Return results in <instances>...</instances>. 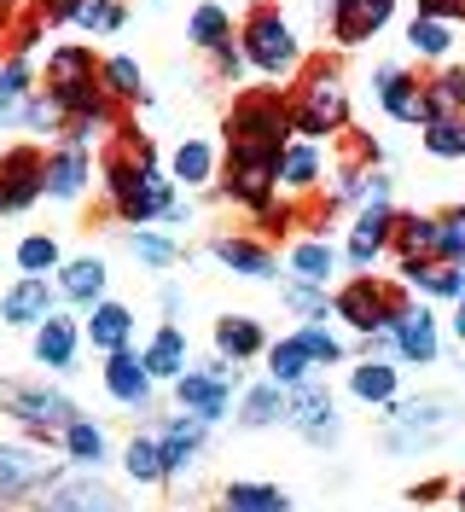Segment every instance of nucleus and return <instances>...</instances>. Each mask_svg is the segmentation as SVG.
I'll list each match as a JSON object with an SVG mask.
<instances>
[{
	"label": "nucleus",
	"mask_w": 465,
	"mask_h": 512,
	"mask_svg": "<svg viewBox=\"0 0 465 512\" xmlns=\"http://www.w3.org/2000/svg\"><path fill=\"white\" fill-rule=\"evenodd\" d=\"M332 303H338V320L349 332H361V338H378V332H390V320L402 309V291L384 286L378 274H355L343 291H332Z\"/></svg>",
	"instance_id": "1a4fd4ad"
},
{
	"label": "nucleus",
	"mask_w": 465,
	"mask_h": 512,
	"mask_svg": "<svg viewBox=\"0 0 465 512\" xmlns=\"http://www.w3.org/2000/svg\"><path fill=\"white\" fill-rule=\"evenodd\" d=\"M367 355H402V361H413V367H431L436 355H442V326H436L431 303L402 297V309H396V320H390V332L367 338Z\"/></svg>",
	"instance_id": "6e6552de"
},
{
	"label": "nucleus",
	"mask_w": 465,
	"mask_h": 512,
	"mask_svg": "<svg viewBox=\"0 0 465 512\" xmlns=\"http://www.w3.org/2000/svg\"><path fill=\"white\" fill-rule=\"evenodd\" d=\"M59 454L41 443H0V507H30L59 478Z\"/></svg>",
	"instance_id": "0eeeda50"
},
{
	"label": "nucleus",
	"mask_w": 465,
	"mask_h": 512,
	"mask_svg": "<svg viewBox=\"0 0 465 512\" xmlns=\"http://www.w3.org/2000/svg\"><path fill=\"white\" fill-rule=\"evenodd\" d=\"M285 227H291V204H262V210H256V233H262V239H274V233H285Z\"/></svg>",
	"instance_id": "5fc2aeb1"
},
{
	"label": "nucleus",
	"mask_w": 465,
	"mask_h": 512,
	"mask_svg": "<svg viewBox=\"0 0 465 512\" xmlns=\"http://www.w3.org/2000/svg\"><path fill=\"white\" fill-rule=\"evenodd\" d=\"M59 448L70 466H88V472H99L105 466V454H111V437H105V425L99 419H76V425H64L59 431Z\"/></svg>",
	"instance_id": "473e14b6"
},
{
	"label": "nucleus",
	"mask_w": 465,
	"mask_h": 512,
	"mask_svg": "<svg viewBox=\"0 0 465 512\" xmlns=\"http://www.w3.org/2000/svg\"><path fill=\"white\" fill-rule=\"evenodd\" d=\"M0 6H18V0H0Z\"/></svg>",
	"instance_id": "0e129e2a"
},
{
	"label": "nucleus",
	"mask_w": 465,
	"mask_h": 512,
	"mask_svg": "<svg viewBox=\"0 0 465 512\" xmlns=\"http://www.w3.org/2000/svg\"><path fill=\"white\" fill-rule=\"evenodd\" d=\"M425 152H431V158H465V117L425 123Z\"/></svg>",
	"instance_id": "09e8293b"
},
{
	"label": "nucleus",
	"mask_w": 465,
	"mask_h": 512,
	"mask_svg": "<svg viewBox=\"0 0 465 512\" xmlns=\"http://www.w3.org/2000/svg\"><path fill=\"white\" fill-rule=\"evenodd\" d=\"M82 332H88V344L99 355H111V350H128L134 344V309L128 303H93L88 315H82Z\"/></svg>",
	"instance_id": "bb28decb"
},
{
	"label": "nucleus",
	"mask_w": 465,
	"mask_h": 512,
	"mask_svg": "<svg viewBox=\"0 0 465 512\" xmlns=\"http://www.w3.org/2000/svg\"><path fill=\"white\" fill-rule=\"evenodd\" d=\"M314 6H326V12H332V0H314Z\"/></svg>",
	"instance_id": "e2e57ef3"
},
{
	"label": "nucleus",
	"mask_w": 465,
	"mask_h": 512,
	"mask_svg": "<svg viewBox=\"0 0 465 512\" xmlns=\"http://www.w3.org/2000/svg\"><path fill=\"white\" fill-rule=\"evenodd\" d=\"M128 24V6L123 0H82V18H76V30H93V35H111Z\"/></svg>",
	"instance_id": "8fccbe9b"
},
{
	"label": "nucleus",
	"mask_w": 465,
	"mask_h": 512,
	"mask_svg": "<svg viewBox=\"0 0 465 512\" xmlns=\"http://www.w3.org/2000/svg\"><path fill=\"white\" fill-rule=\"evenodd\" d=\"M99 175H105V192H111V210L117 222L128 227H175L181 210H175V175L157 169V163H128L117 152H99Z\"/></svg>",
	"instance_id": "f257e3e1"
},
{
	"label": "nucleus",
	"mask_w": 465,
	"mask_h": 512,
	"mask_svg": "<svg viewBox=\"0 0 465 512\" xmlns=\"http://www.w3.org/2000/svg\"><path fill=\"white\" fill-rule=\"evenodd\" d=\"M279 419H285V384L262 379V384H245V390H239V425L268 431V425H279Z\"/></svg>",
	"instance_id": "c9c22d12"
},
{
	"label": "nucleus",
	"mask_w": 465,
	"mask_h": 512,
	"mask_svg": "<svg viewBox=\"0 0 465 512\" xmlns=\"http://www.w3.org/2000/svg\"><path fill=\"white\" fill-rule=\"evenodd\" d=\"M390 18H396V0H332V41L338 47H367Z\"/></svg>",
	"instance_id": "a211bd4d"
},
{
	"label": "nucleus",
	"mask_w": 465,
	"mask_h": 512,
	"mask_svg": "<svg viewBox=\"0 0 465 512\" xmlns=\"http://www.w3.org/2000/svg\"><path fill=\"white\" fill-rule=\"evenodd\" d=\"M279 152H285V146L227 140V152H221V192H227L233 204H245L250 216H256L262 204H274V192H279Z\"/></svg>",
	"instance_id": "20e7f679"
},
{
	"label": "nucleus",
	"mask_w": 465,
	"mask_h": 512,
	"mask_svg": "<svg viewBox=\"0 0 465 512\" xmlns=\"http://www.w3.org/2000/svg\"><path fill=\"white\" fill-rule=\"evenodd\" d=\"M152 384H157L152 367H146V355L134 350V344L105 355V396H111V402H123V408H146V402H152Z\"/></svg>",
	"instance_id": "6ab92c4d"
},
{
	"label": "nucleus",
	"mask_w": 465,
	"mask_h": 512,
	"mask_svg": "<svg viewBox=\"0 0 465 512\" xmlns=\"http://www.w3.org/2000/svg\"><path fill=\"white\" fill-rule=\"evenodd\" d=\"M169 175H175V187H186V192L210 187V181L221 175V152L210 146V140H181L175 158H169Z\"/></svg>",
	"instance_id": "7c9ffc66"
},
{
	"label": "nucleus",
	"mask_w": 465,
	"mask_h": 512,
	"mask_svg": "<svg viewBox=\"0 0 465 512\" xmlns=\"http://www.w3.org/2000/svg\"><path fill=\"white\" fill-rule=\"evenodd\" d=\"M12 262H18V274H30V280H53V274H59V239H53V233H30V239H18Z\"/></svg>",
	"instance_id": "49530a36"
},
{
	"label": "nucleus",
	"mask_w": 465,
	"mask_h": 512,
	"mask_svg": "<svg viewBox=\"0 0 465 512\" xmlns=\"http://www.w3.org/2000/svg\"><path fill=\"white\" fill-rule=\"evenodd\" d=\"M448 425L442 402H396L390 408V454H413V448H431V437Z\"/></svg>",
	"instance_id": "f3484780"
},
{
	"label": "nucleus",
	"mask_w": 465,
	"mask_h": 512,
	"mask_svg": "<svg viewBox=\"0 0 465 512\" xmlns=\"http://www.w3.org/2000/svg\"><path fill=\"white\" fill-rule=\"evenodd\" d=\"M128 251H134V262H140V268H157V274L181 262L175 239H169L163 227H128Z\"/></svg>",
	"instance_id": "a18cd8bd"
},
{
	"label": "nucleus",
	"mask_w": 465,
	"mask_h": 512,
	"mask_svg": "<svg viewBox=\"0 0 465 512\" xmlns=\"http://www.w3.org/2000/svg\"><path fill=\"white\" fill-rule=\"evenodd\" d=\"M268 326L256 315H221L216 320V355H227V361H256V355H268Z\"/></svg>",
	"instance_id": "c85d7f7f"
},
{
	"label": "nucleus",
	"mask_w": 465,
	"mask_h": 512,
	"mask_svg": "<svg viewBox=\"0 0 465 512\" xmlns=\"http://www.w3.org/2000/svg\"><path fill=\"white\" fill-rule=\"evenodd\" d=\"M47 198V152L41 146H12L0 152V222L24 216Z\"/></svg>",
	"instance_id": "9d476101"
},
{
	"label": "nucleus",
	"mask_w": 465,
	"mask_h": 512,
	"mask_svg": "<svg viewBox=\"0 0 465 512\" xmlns=\"http://www.w3.org/2000/svg\"><path fill=\"white\" fill-rule=\"evenodd\" d=\"M338 431H343V425H338V414H326V419H314V425L303 431V437H309L314 448H332V443H338Z\"/></svg>",
	"instance_id": "bf43d9fd"
},
{
	"label": "nucleus",
	"mask_w": 465,
	"mask_h": 512,
	"mask_svg": "<svg viewBox=\"0 0 465 512\" xmlns=\"http://www.w3.org/2000/svg\"><path fill=\"white\" fill-rule=\"evenodd\" d=\"M53 286H59V297H64V303H76V309L88 315L93 303H105V286H111V268H105V256H70V262H59Z\"/></svg>",
	"instance_id": "412c9836"
},
{
	"label": "nucleus",
	"mask_w": 465,
	"mask_h": 512,
	"mask_svg": "<svg viewBox=\"0 0 465 512\" xmlns=\"http://www.w3.org/2000/svg\"><path fill=\"white\" fill-rule=\"evenodd\" d=\"M326 414H338L332 396H326V384H314V379L285 384V425H303V431H309L314 419H326Z\"/></svg>",
	"instance_id": "79ce46f5"
},
{
	"label": "nucleus",
	"mask_w": 465,
	"mask_h": 512,
	"mask_svg": "<svg viewBox=\"0 0 465 512\" xmlns=\"http://www.w3.org/2000/svg\"><path fill=\"white\" fill-rule=\"evenodd\" d=\"M216 262L245 274V280H274L285 256H274V245L262 233H227V239H216Z\"/></svg>",
	"instance_id": "4be33fe9"
},
{
	"label": "nucleus",
	"mask_w": 465,
	"mask_h": 512,
	"mask_svg": "<svg viewBox=\"0 0 465 512\" xmlns=\"http://www.w3.org/2000/svg\"><path fill=\"white\" fill-rule=\"evenodd\" d=\"M454 501H460V512H465V483H460V489H454Z\"/></svg>",
	"instance_id": "680f3d73"
},
{
	"label": "nucleus",
	"mask_w": 465,
	"mask_h": 512,
	"mask_svg": "<svg viewBox=\"0 0 465 512\" xmlns=\"http://www.w3.org/2000/svg\"><path fill=\"white\" fill-rule=\"evenodd\" d=\"M186 35H192V47H204V53H221L227 41H233V12L216 6V0H204V6H192V18H186Z\"/></svg>",
	"instance_id": "ea45409f"
},
{
	"label": "nucleus",
	"mask_w": 465,
	"mask_h": 512,
	"mask_svg": "<svg viewBox=\"0 0 465 512\" xmlns=\"http://www.w3.org/2000/svg\"><path fill=\"white\" fill-rule=\"evenodd\" d=\"M99 64L88 47H53L47 53V88L41 94H53L64 105V117H105V123H123L117 117V99L105 94V82H99Z\"/></svg>",
	"instance_id": "7ed1b4c3"
},
{
	"label": "nucleus",
	"mask_w": 465,
	"mask_h": 512,
	"mask_svg": "<svg viewBox=\"0 0 465 512\" xmlns=\"http://www.w3.org/2000/svg\"><path fill=\"white\" fill-rule=\"evenodd\" d=\"M227 140H256V146H291V99L279 88H245L227 111Z\"/></svg>",
	"instance_id": "423d86ee"
},
{
	"label": "nucleus",
	"mask_w": 465,
	"mask_h": 512,
	"mask_svg": "<svg viewBox=\"0 0 465 512\" xmlns=\"http://www.w3.org/2000/svg\"><path fill=\"white\" fill-rule=\"evenodd\" d=\"M349 396L367 402V408H396V396H402L396 361H390V355H361V361L349 367Z\"/></svg>",
	"instance_id": "b1692460"
},
{
	"label": "nucleus",
	"mask_w": 465,
	"mask_h": 512,
	"mask_svg": "<svg viewBox=\"0 0 465 512\" xmlns=\"http://www.w3.org/2000/svg\"><path fill=\"white\" fill-rule=\"evenodd\" d=\"M268 379L274 384H303L314 373V355L309 344H303V332H291V338H279V344H268Z\"/></svg>",
	"instance_id": "58836bf2"
},
{
	"label": "nucleus",
	"mask_w": 465,
	"mask_h": 512,
	"mask_svg": "<svg viewBox=\"0 0 465 512\" xmlns=\"http://www.w3.org/2000/svg\"><path fill=\"white\" fill-rule=\"evenodd\" d=\"M82 344H88L82 320L59 309V315H47L41 326H35L30 355H35V367H41V373H70V367H76V355H82Z\"/></svg>",
	"instance_id": "2eb2a0df"
},
{
	"label": "nucleus",
	"mask_w": 465,
	"mask_h": 512,
	"mask_svg": "<svg viewBox=\"0 0 465 512\" xmlns=\"http://www.w3.org/2000/svg\"><path fill=\"white\" fill-rule=\"evenodd\" d=\"M303 344H309L314 367H338V361H343V344L326 332V326H303Z\"/></svg>",
	"instance_id": "603ef678"
},
{
	"label": "nucleus",
	"mask_w": 465,
	"mask_h": 512,
	"mask_svg": "<svg viewBox=\"0 0 465 512\" xmlns=\"http://www.w3.org/2000/svg\"><path fill=\"white\" fill-rule=\"evenodd\" d=\"M24 128H35V134H64V105L53 94H30V105H24V117H18Z\"/></svg>",
	"instance_id": "3c124183"
},
{
	"label": "nucleus",
	"mask_w": 465,
	"mask_h": 512,
	"mask_svg": "<svg viewBox=\"0 0 465 512\" xmlns=\"http://www.w3.org/2000/svg\"><path fill=\"white\" fill-rule=\"evenodd\" d=\"M326 181V152H320V140H291L285 152H279V192H291V198H303Z\"/></svg>",
	"instance_id": "a878e982"
},
{
	"label": "nucleus",
	"mask_w": 465,
	"mask_h": 512,
	"mask_svg": "<svg viewBox=\"0 0 465 512\" xmlns=\"http://www.w3.org/2000/svg\"><path fill=\"white\" fill-rule=\"evenodd\" d=\"M99 82H105V94L117 99V105H140L146 99V76H140V64L128 59V53L99 64Z\"/></svg>",
	"instance_id": "37998d69"
},
{
	"label": "nucleus",
	"mask_w": 465,
	"mask_h": 512,
	"mask_svg": "<svg viewBox=\"0 0 465 512\" xmlns=\"http://www.w3.org/2000/svg\"><path fill=\"white\" fill-rule=\"evenodd\" d=\"M140 355H146L152 379H169V384H175V379L186 373V332L175 326V320H163L152 338H146V350H140Z\"/></svg>",
	"instance_id": "f704fd0d"
},
{
	"label": "nucleus",
	"mask_w": 465,
	"mask_h": 512,
	"mask_svg": "<svg viewBox=\"0 0 465 512\" xmlns=\"http://www.w3.org/2000/svg\"><path fill=\"white\" fill-rule=\"evenodd\" d=\"M285 507H291V495L279 483H227L216 512H285Z\"/></svg>",
	"instance_id": "a19ab883"
},
{
	"label": "nucleus",
	"mask_w": 465,
	"mask_h": 512,
	"mask_svg": "<svg viewBox=\"0 0 465 512\" xmlns=\"http://www.w3.org/2000/svg\"><path fill=\"white\" fill-rule=\"evenodd\" d=\"M372 94L384 105V117H396V123H425V82H419V70H407V64H378V70H372Z\"/></svg>",
	"instance_id": "dca6fc26"
},
{
	"label": "nucleus",
	"mask_w": 465,
	"mask_h": 512,
	"mask_svg": "<svg viewBox=\"0 0 465 512\" xmlns=\"http://www.w3.org/2000/svg\"><path fill=\"white\" fill-rule=\"evenodd\" d=\"M88 187H93V152L88 146H70V140L53 146V152H47V198H53V204H76Z\"/></svg>",
	"instance_id": "aec40b11"
},
{
	"label": "nucleus",
	"mask_w": 465,
	"mask_h": 512,
	"mask_svg": "<svg viewBox=\"0 0 465 512\" xmlns=\"http://www.w3.org/2000/svg\"><path fill=\"white\" fill-rule=\"evenodd\" d=\"M419 18H442V24H465V0H419Z\"/></svg>",
	"instance_id": "6e6d98bb"
},
{
	"label": "nucleus",
	"mask_w": 465,
	"mask_h": 512,
	"mask_svg": "<svg viewBox=\"0 0 465 512\" xmlns=\"http://www.w3.org/2000/svg\"><path fill=\"white\" fill-rule=\"evenodd\" d=\"M233 396H239V384L216 379L210 367H186L181 379H175V402H181V414L204 419V425H216V419L233 414Z\"/></svg>",
	"instance_id": "4468645a"
},
{
	"label": "nucleus",
	"mask_w": 465,
	"mask_h": 512,
	"mask_svg": "<svg viewBox=\"0 0 465 512\" xmlns=\"http://www.w3.org/2000/svg\"><path fill=\"white\" fill-rule=\"evenodd\" d=\"M390 251L402 256V262H436V251H442V216L396 210V245Z\"/></svg>",
	"instance_id": "cd10ccee"
},
{
	"label": "nucleus",
	"mask_w": 465,
	"mask_h": 512,
	"mask_svg": "<svg viewBox=\"0 0 465 512\" xmlns=\"http://www.w3.org/2000/svg\"><path fill=\"white\" fill-rule=\"evenodd\" d=\"M0 408L18 419V425H30V431H41V437H59L64 425H76V402L64 396L59 384H12L6 396H0Z\"/></svg>",
	"instance_id": "9b49d317"
},
{
	"label": "nucleus",
	"mask_w": 465,
	"mask_h": 512,
	"mask_svg": "<svg viewBox=\"0 0 465 512\" xmlns=\"http://www.w3.org/2000/svg\"><path fill=\"white\" fill-rule=\"evenodd\" d=\"M402 280L407 286H419L425 297L454 303V297L465 291V268H454V262H402Z\"/></svg>",
	"instance_id": "4c0bfd02"
},
{
	"label": "nucleus",
	"mask_w": 465,
	"mask_h": 512,
	"mask_svg": "<svg viewBox=\"0 0 465 512\" xmlns=\"http://www.w3.org/2000/svg\"><path fill=\"white\" fill-rule=\"evenodd\" d=\"M407 47H413L419 59L442 64L454 53V24H442V18H413V24H407Z\"/></svg>",
	"instance_id": "de8ad7c7"
},
{
	"label": "nucleus",
	"mask_w": 465,
	"mask_h": 512,
	"mask_svg": "<svg viewBox=\"0 0 465 512\" xmlns=\"http://www.w3.org/2000/svg\"><path fill=\"white\" fill-rule=\"evenodd\" d=\"M448 489H454L448 478H419L413 489H407V501H413V507H431V501H442Z\"/></svg>",
	"instance_id": "4d7b16f0"
},
{
	"label": "nucleus",
	"mask_w": 465,
	"mask_h": 512,
	"mask_svg": "<svg viewBox=\"0 0 465 512\" xmlns=\"http://www.w3.org/2000/svg\"><path fill=\"white\" fill-rule=\"evenodd\" d=\"M204 437H210V425L192 414H175L169 425H163V460H169V478H181L186 466L204 454Z\"/></svg>",
	"instance_id": "2f4dec72"
},
{
	"label": "nucleus",
	"mask_w": 465,
	"mask_h": 512,
	"mask_svg": "<svg viewBox=\"0 0 465 512\" xmlns=\"http://www.w3.org/2000/svg\"><path fill=\"white\" fill-rule=\"evenodd\" d=\"M465 117V64H436L425 76V123Z\"/></svg>",
	"instance_id": "c756f323"
},
{
	"label": "nucleus",
	"mask_w": 465,
	"mask_h": 512,
	"mask_svg": "<svg viewBox=\"0 0 465 512\" xmlns=\"http://www.w3.org/2000/svg\"><path fill=\"white\" fill-rule=\"evenodd\" d=\"M285 268H291V280H309V286H332L343 268V251H332V239L326 233H303L291 251H285Z\"/></svg>",
	"instance_id": "393cba45"
},
{
	"label": "nucleus",
	"mask_w": 465,
	"mask_h": 512,
	"mask_svg": "<svg viewBox=\"0 0 465 512\" xmlns=\"http://www.w3.org/2000/svg\"><path fill=\"white\" fill-rule=\"evenodd\" d=\"M454 338H460V344H465V291H460V297H454Z\"/></svg>",
	"instance_id": "052dcab7"
},
{
	"label": "nucleus",
	"mask_w": 465,
	"mask_h": 512,
	"mask_svg": "<svg viewBox=\"0 0 465 512\" xmlns=\"http://www.w3.org/2000/svg\"><path fill=\"white\" fill-rule=\"evenodd\" d=\"M59 286L53 280H30V274H18V286L0 297V320L6 326H41L47 315H59Z\"/></svg>",
	"instance_id": "5701e85b"
},
{
	"label": "nucleus",
	"mask_w": 465,
	"mask_h": 512,
	"mask_svg": "<svg viewBox=\"0 0 465 512\" xmlns=\"http://www.w3.org/2000/svg\"><path fill=\"white\" fill-rule=\"evenodd\" d=\"M123 472L134 483H163V478H169V460H163V431H140V437H128Z\"/></svg>",
	"instance_id": "e433bc0d"
},
{
	"label": "nucleus",
	"mask_w": 465,
	"mask_h": 512,
	"mask_svg": "<svg viewBox=\"0 0 465 512\" xmlns=\"http://www.w3.org/2000/svg\"><path fill=\"white\" fill-rule=\"evenodd\" d=\"M285 309L303 320V326H326V320L338 315L332 291H326V286H309V280H291V286H285Z\"/></svg>",
	"instance_id": "c03bdc74"
},
{
	"label": "nucleus",
	"mask_w": 465,
	"mask_h": 512,
	"mask_svg": "<svg viewBox=\"0 0 465 512\" xmlns=\"http://www.w3.org/2000/svg\"><path fill=\"white\" fill-rule=\"evenodd\" d=\"M390 245H396V210L390 204H361V216L349 227V245H343V262L355 274H372L378 256H390Z\"/></svg>",
	"instance_id": "ddd939ff"
},
{
	"label": "nucleus",
	"mask_w": 465,
	"mask_h": 512,
	"mask_svg": "<svg viewBox=\"0 0 465 512\" xmlns=\"http://www.w3.org/2000/svg\"><path fill=\"white\" fill-rule=\"evenodd\" d=\"M239 47H245L250 70H262V76H291V70L303 64L297 30L285 24V12H279L274 0H262V6H250L245 12V24H239Z\"/></svg>",
	"instance_id": "39448f33"
},
{
	"label": "nucleus",
	"mask_w": 465,
	"mask_h": 512,
	"mask_svg": "<svg viewBox=\"0 0 465 512\" xmlns=\"http://www.w3.org/2000/svg\"><path fill=\"white\" fill-rule=\"evenodd\" d=\"M35 94V64L30 53H12V59H0V123H18L24 117V105Z\"/></svg>",
	"instance_id": "72a5a7b5"
},
{
	"label": "nucleus",
	"mask_w": 465,
	"mask_h": 512,
	"mask_svg": "<svg viewBox=\"0 0 465 512\" xmlns=\"http://www.w3.org/2000/svg\"><path fill=\"white\" fill-rule=\"evenodd\" d=\"M35 512H128V507L117 501V489L99 483V472L76 466V472H59L53 478V489L35 501Z\"/></svg>",
	"instance_id": "f8f14e48"
},
{
	"label": "nucleus",
	"mask_w": 465,
	"mask_h": 512,
	"mask_svg": "<svg viewBox=\"0 0 465 512\" xmlns=\"http://www.w3.org/2000/svg\"><path fill=\"white\" fill-rule=\"evenodd\" d=\"M35 18L41 24H76L82 18V0H35Z\"/></svg>",
	"instance_id": "864d4df0"
},
{
	"label": "nucleus",
	"mask_w": 465,
	"mask_h": 512,
	"mask_svg": "<svg viewBox=\"0 0 465 512\" xmlns=\"http://www.w3.org/2000/svg\"><path fill=\"white\" fill-rule=\"evenodd\" d=\"M285 99H291V128L303 140H338L349 128V88H343L332 59H314Z\"/></svg>",
	"instance_id": "f03ea898"
},
{
	"label": "nucleus",
	"mask_w": 465,
	"mask_h": 512,
	"mask_svg": "<svg viewBox=\"0 0 465 512\" xmlns=\"http://www.w3.org/2000/svg\"><path fill=\"white\" fill-rule=\"evenodd\" d=\"M210 59H216V70L227 76V82H233V76H245V64H250L239 41H227V47H221V53H210Z\"/></svg>",
	"instance_id": "13d9d810"
}]
</instances>
